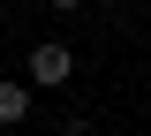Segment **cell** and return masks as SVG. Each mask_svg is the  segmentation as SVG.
<instances>
[{
	"instance_id": "obj_3",
	"label": "cell",
	"mask_w": 151,
	"mask_h": 136,
	"mask_svg": "<svg viewBox=\"0 0 151 136\" xmlns=\"http://www.w3.org/2000/svg\"><path fill=\"white\" fill-rule=\"evenodd\" d=\"M45 8H53V15H76V8H83V0H45Z\"/></svg>"
},
{
	"instance_id": "obj_4",
	"label": "cell",
	"mask_w": 151,
	"mask_h": 136,
	"mask_svg": "<svg viewBox=\"0 0 151 136\" xmlns=\"http://www.w3.org/2000/svg\"><path fill=\"white\" fill-rule=\"evenodd\" d=\"M0 8H8V0H0Z\"/></svg>"
},
{
	"instance_id": "obj_1",
	"label": "cell",
	"mask_w": 151,
	"mask_h": 136,
	"mask_svg": "<svg viewBox=\"0 0 151 136\" xmlns=\"http://www.w3.org/2000/svg\"><path fill=\"white\" fill-rule=\"evenodd\" d=\"M23 76L53 91V83H68V76H76V53H68L60 38H38V45H30V60H23Z\"/></svg>"
},
{
	"instance_id": "obj_2",
	"label": "cell",
	"mask_w": 151,
	"mask_h": 136,
	"mask_svg": "<svg viewBox=\"0 0 151 136\" xmlns=\"http://www.w3.org/2000/svg\"><path fill=\"white\" fill-rule=\"evenodd\" d=\"M23 121H30V76L0 83V129H23Z\"/></svg>"
}]
</instances>
